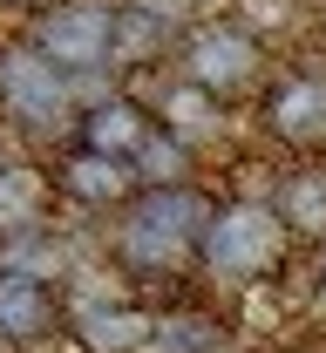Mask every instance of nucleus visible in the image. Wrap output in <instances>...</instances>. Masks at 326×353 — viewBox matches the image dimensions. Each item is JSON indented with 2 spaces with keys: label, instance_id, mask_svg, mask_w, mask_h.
<instances>
[{
  "label": "nucleus",
  "instance_id": "obj_9",
  "mask_svg": "<svg viewBox=\"0 0 326 353\" xmlns=\"http://www.w3.org/2000/svg\"><path fill=\"white\" fill-rule=\"evenodd\" d=\"M150 143H156V116L143 109L136 95H102L89 116H82V150H102V157H130V163H136Z\"/></svg>",
  "mask_w": 326,
  "mask_h": 353
},
{
  "label": "nucleus",
  "instance_id": "obj_13",
  "mask_svg": "<svg viewBox=\"0 0 326 353\" xmlns=\"http://www.w3.org/2000/svg\"><path fill=\"white\" fill-rule=\"evenodd\" d=\"M225 347V326H218V312L204 306H177L156 319V347L150 353H218Z\"/></svg>",
  "mask_w": 326,
  "mask_h": 353
},
{
  "label": "nucleus",
  "instance_id": "obj_12",
  "mask_svg": "<svg viewBox=\"0 0 326 353\" xmlns=\"http://www.w3.org/2000/svg\"><path fill=\"white\" fill-rule=\"evenodd\" d=\"M218 123H225V102L211 95V88H197V82H163V95H156V130L163 136H177V143H204V136H218Z\"/></svg>",
  "mask_w": 326,
  "mask_h": 353
},
{
  "label": "nucleus",
  "instance_id": "obj_16",
  "mask_svg": "<svg viewBox=\"0 0 326 353\" xmlns=\"http://www.w3.org/2000/svg\"><path fill=\"white\" fill-rule=\"evenodd\" d=\"M7 7H28V14H54L61 0H7Z\"/></svg>",
  "mask_w": 326,
  "mask_h": 353
},
{
  "label": "nucleus",
  "instance_id": "obj_5",
  "mask_svg": "<svg viewBox=\"0 0 326 353\" xmlns=\"http://www.w3.org/2000/svg\"><path fill=\"white\" fill-rule=\"evenodd\" d=\"M0 95H7V123H21V130H68L75 123V88L41 48L0 54Z\"/></svg>",
  "mask_w": 326,
  "mask_h": 353
},
{
  "label": "nucleus",
  "instance_id": "obj_18",
  "mask_svg": "<svg viewBox=\"0 0 326 353\" xmlns=\"http://www.w3.org/2000/svg\"><path fill=\"white\" fill-rule=\"evenodd\" d=\"M0 116H7V95H0Z\"/></svg>",
  "mask_w": 326,
  "mask_h": 353
},
{
  "label": "nucleus",
  "instance_id": "obj_15",
  "mask_svg": "<svg viewBox=\"0 0 326 353\" xmlns=\"http://www.w3.org/2000/svg\"><path fill=\"white\" fill-rule=\"evenodd\" d=\"M68 265V245L54 231H28V238H0V272H21V279H54Z\"/></svg>",
  "mask_w": 326,
  "mask_h": 353
},
{
  "label": "nucleus",
  "instance_id": "obj_11",
  "mask_svg": "<svg viewBox=\"0 0 326 353\" xmlns=\"http://www.w3.org/2000/svg\"><path fill=\"white\" fill-rule=\"evenodd\" d=\"M54 176L34 163H0V238H28L54 231Z\"/></svg>",
  "mask_w": 326,
  "mask_h": 353
},
{
  "label": "nucleus",
  "instance_id": "obj_2",
  "mask_svg": "<svg viewBox=\"0 0 326 353\" xmlns=\"http://www.w3.org/2000/svg\"><path fill=\"white\" fill-rule=\"evenodd\" d=\"M285 245H292V231L272 211V197H238V204H218L197 272L218 285H265L285 265Z\"/></svg>",
  "mask_w": 326,
  "mask_h": 353
},
{
  "label": "nucleus",
  "instance_id": "obj_10",
  "mask_svg": "<svg viewBox=\"0 0 326 353\" xmlns=\"http://www.w3.org/2000/svg\"><path fill=\"white\" fill-rule=\"evenodd\" d=\"M68 326H75V340L89 353H150L156 347V312L130 306V299H116V306H75Z\"/></svg>",
  "mask_w": 326,
  "mask_h": 353
},
{
  "label": "nucleus",
  "instance_id": "obj_4",
  "mask_svg": "<svg viewBox=\"0 0 326 353\" xmlns=\"http://www.w3.org/2000/svg\"><path fill=\"white\" fill-rule=\"evenodd\" d=\"M34 48L61 75H95L116 61V7L102 0H61L54 14L34 21Z\"/></svg>",
  "mask_w": 326,
  "mask_h": 353
},
{
  "label": "nucleus",
  "instance_id": "obj_1",
  "mask_svg": "<svg viewBox=\"0 0 326 353\" xmlns=\"http://www.w3.org/2000/svg\"><path fill=\"white\" fill-rule=\"evenodd\" d=\"M218 218V204L190 183H170V190H143L136 204L116 224V252L130 272H190L204 259V231Z\"/></svg>",
  "mask_w": 326,
  "mask_h": 353
},
{
  "label": "nucleus",
  "instance_id": "obj_7",
  "mask_svg": "<svg viewBox=\"0 0 326 353\" xmlns=\"http://www.w3.org/2000/svg\"><path fill=\"white\" fill-rule=\"evenodd\" d=\"M68 326V306L48 279H21V272H0V333L14 347H41Z\"/></svg>",
  "mask_w": 326,
  "mask_h": 353
},
{
  "label": "nucleus",
  "instance_id": "obj_8",
  "mask_svg": "<svg viewBox=\"0 0 326 353\" xmlns=\"http://www.w3.org/2000/svg\"><path fill=\"white\" fill-rule=\"evenodd\" d=\"M265 123L285 143H320L326 136V75H313V68L279 75V82L265 88Z\"/></svg>",
  "mask_w": 326,
  "mask_h": 353
},
{
  "label": "nucleus",
  "instance_id": "obj_3",
  "mask_svg": "<svg viewBox=\"0 0 326 353\" xmlns=\"http://www.w3.org/2000/svg\"><path fill=\"white\" fill-rule=\"evenodd\" d=\"M177 68H184V82L211 88L218 102H232V95H252V88H265L272 75V61H265V41L252 34V28H238V21H218V28H197L177 54Z\"/></svg>",
  "mask_w": 326,
  "mask_h": 353
},
{
  "label": "nucleus",
  "instance_id": "obj_6",
  "mask_svg": "<svg viewBox=\"0 0 326 353\" xmlns=\"http://www.w3.org/2000/svg\"><path fill=\"white\" fill-rule=\"evenodd\" d=\"M54 183H61V197H75L89 211H130L143 190H150L130 157H102V150H82V143L54 163Z\"/></svg>",
  "mask_w": 326,
  "mask_h": 353
},
{
  "label": "nucleus",
  "instance_id": "obj_14",
  "mask_svg": "<svg viewBox=\"0 0 326 353\" xmlns=\"http://www.w3.org/2000/svg\"><path fill=\"white\" fill-rule=\"evenodd\" d=\"M272 211L285 218V231H326V170H299L272 190Z\"/></svg>",
  "mask_w": 326,
  "mask_h": 353
},
{
  "label": "nucleus",
  "instance_id": "obj_17",
  "mask_svg": "<svg viewBox=\"0 0 326 353\" xmlns=\"http://www.w3.org/2000/svg\"><path fill=\"white\" fill-rule=\"evenodd\" d=\"M0 353H28V347H14V340H7V333H0Z\"/></svg>",
  "mask_w": 326,
  "mask_h": 353
}]
</instances>
